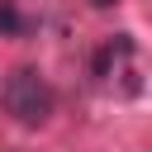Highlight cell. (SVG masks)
Wrapping results in <instances>:
<instances>
[{
    "mask_svg": "<svg viewBox=\"0 0 152 152\" xmlns=\"http://www.w3.org/2000/svg\"><path fill=\"white\" fill-rule=\"evenodd\" d=\"M28 28H33V19H24L14 0H0V33H5V38H19V33H28Z\"/></svg>",
    "mask_w": 152,
    "mask_h": 152,
    "instance_id": "cell-3",
    "label": "cell"
},
{
    "mask_svg": "<svg viewBox=\"0 0 152 152\" xmlns=\"http://www.w3.org/2000/svg\"><path fill=\"white\" fill-rule=\"evenodd\" d=\"M114 5H124V0H90V10H114Z\"/></svg>",
    "mask_w": 152,
    "mask_h": 152,
    "instance_id": "cell-4",
    "label": "cell"
},
{
    "mask_svg": "<svg viewBox=\"0 0 152 152\" xmlns=\"http://www.w3.org/2000/svg\"><path fill=\"white\" fill-rule=\"evenodd\" d=\"M147 10H152V0H147Z\"/></svg>",
    "mask_w": 152,
    "mask_h": 152,
    "instance_id": "cell-5",
    "label": "cell"
},
{
    "mask_svg": "<svg viewBox=\"0 0 152 152\" xmlns=\"http://www.w3.org/2000/svg\"><path fill=\"white\" fill-rule=\"evenodd\" d=\"M133 57V38L128 33H114L104 48H100V57H95V76H109V66L114 62H128Z\"/></svg>",
    "mask_w": 152,
    "mask_h": 152,
    "instance_id": "cell-2",
    "label": "cell"
},
{
    "mask_svg": "<svg viewBox=\"0 0 152 152\" xmlns=\"http://www.w3.org/2000/svg\"><path fill=\"white\" fill-rule=\"evenodd\" d=\"M0 104H5V114H10L14 124L43 128V124L57 114V90H52V81H48L38 66H14V71L5 76V86H0Z\"/></svg>",
    "mask_w": 152,
    "mask_h": 152,
    "instance_id": "cell-1",
    "label": "cell"
}]
</instances>
